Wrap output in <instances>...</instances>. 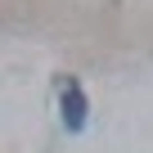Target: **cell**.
I'll list each match as a JSON object with an SVG mask.
<instances>
[{"mask_svg": "<svg viewBox=\"0 0 153 153\" xmlns=\"http://www.w3.org/2000/svg\"><path fill=\"white\" fill-rule=\"evenodd\" d=\"M63 126L68 131H81L86 126V90H81V81H68L63 86Z\"/></svg>", "mask_w": 153, "mask_h": 153, "instance_id": "obj_1", "label": "cell"}]
</instances>
